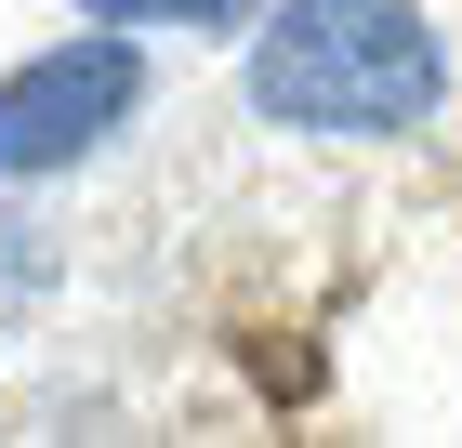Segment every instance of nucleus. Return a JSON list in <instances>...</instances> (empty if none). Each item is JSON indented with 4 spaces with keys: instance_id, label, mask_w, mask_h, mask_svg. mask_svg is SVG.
I'll return each instance as SVG.
<instances>
[{
    "instance_id": "obj_1",
    "label": "nucleus",
    "mask_w": 462,
    "mask_h": 448,
    "mask_svg": "<svg viewBox=\"0 0 462 448\" xmlns=\"http://www.w3.org/2000/svg\"><path fill=\"white\" fill-rule=\"evenodd\" d=\"M449 93L423 0H278L251 40V105L278 133H410Z\"/></svg>"
},
{
    "instance_id": "obj_2",
    "label": "nucleus",
    "mask_w": 462,
    "mask_h": 448,
    "mask_svg": "<svg viewBox=\"0 0 462 448\" xmlns=\"http://www.w3.org/2000/svg\"><path fill=\"white\" fill-rule=\"evenodd\" d=\"M133 105H145L133 27H93V40L27 53V67L0 79V185H40V172H67V159H93Z\"/></svg>"
},
{
    "instance_id": "obj_3",
    "label": "nucleus",
    "mask_w": 462,
    "mask_h": 448,
    "mask_svg": "<svg viewBox=\"0 0 462 448\" xmlns=\"http://www.w3.org/2000/svg\"><path fill=\"white\" fill-rule=\"evenodd\" d=\"M79 14H106V27H238L264 0H79Z\"/></svg>"
}]
</instances>
